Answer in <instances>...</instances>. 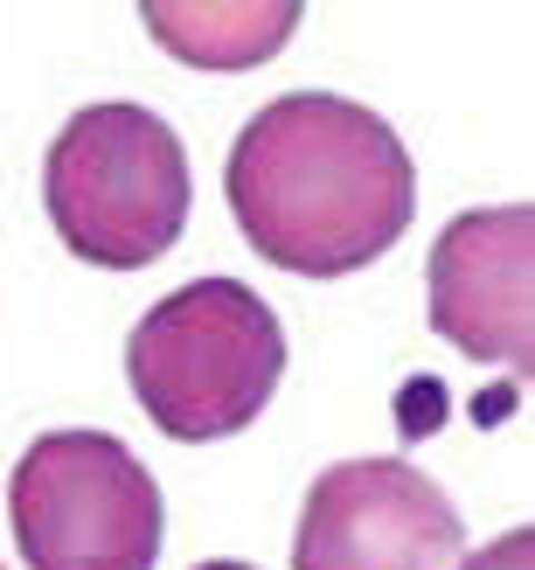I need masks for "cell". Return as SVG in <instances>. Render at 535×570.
Segmentation results:
<instances>
[{
	"label": "cell",
	"instance_id": "obj_1",
	"mask_svg": "<svg viewBox=\"0 0 535 570\" xmlns=\"http://www.w3.org/2000/svg\"><path fill=\"white\" fill-rule=\"evenodd\" d=\"M222 195L265 265L348 278L410 230L417 167L383 111L334 91H286L237 132Z\"/></svg>",
	"mask_w": 535,
	"mask_h": 570
},
{
	"label": "cell",
	"instance_id": "obj_2",
	"mask_svg": "<svg viewBox=\"0 0 535 570\" xmlns=\"http://www.w3.org/2000/svg\"><path fill=\"white\" fill-rule=\"evenodd\" d=\"M126 376L167 439L209 445L265 417L286 376V327L244 278H188L139 313Z\"/></svg>",
	"mask_w": 535,
	"mask_h": 570
},
{
	"label": "cell",
	"instance_id": "obj_3",
	"mask_svg": "<svg viewBox=\"0 0 535 570\" xmlns=\"http://www.w3.org/2000/svg\"><path fill=\"white\" fill-rule=\"evenodd\" d=\"M42 209L63 250L98 272H139L175 250L195 209L188 154L147 105H83L49 139Z\"/></svg>",
	"mask_w": 535,
	"mask_h": 570
},
{
	"label": "cell",
	"instance_id": "obj_4",
	"mask_svg": "<svg viewBox=\"0 0 535 570\" xmlns=\"http://www.w3.org/2000/svg\"><path fill=\"white\" fill-rule=\"evenodd\" d=\"M28 570H153L167 508L153 473L111 432H42L8 480Z\"/></svg>",
	"mask_w": 535,
	"mask_h": 570
},
{
	"label": "cell",
	"instance_id": "obj_5",
	"mask_svg": "<svg viewBox=\"0 0 535 570\" xmlns=\"http://www.w3.org/2000/svg\"><path fill=\"white\" fill-rule=\"evenodd\" d=\"M466 522L432 473L410 460H341L299 508L293 570H459Z\"/></svg>",
	"mask_w": 535,
	"mask_h": 570
},
{
	"label": "cell",
	"instance_id": "obj_6",
	"mask_svg": "<svg viewBox=\"0 0 535 570\" xmlns=\"http://www.w3.org/2000/svg\"><path fill=\"white\" fill-rule=\"evenodd\" d=\"M528 272H535V209L528 203H494V209L453 216L425 265L432 327L459 355L528 376L535 368Z\"/></svg>",
	"mask_w": 535,
	"mask_h": 570
},
{
	"label": "cell",
	"instance_id": "obj_7",
	"mask_svg": "<svg viewBox=\"0 0 535 570\" xmlns=\"http://www.w3.org/2000/svg\"><path fill=\"white\" fill-rule=\"evenodd\" d=\"M147 28L167 42V56H181L195 70H250L278 56V42L299 28V8L293 0H230V8H147Z\"/></svg>",
	"mask_w": 535,
	"mask_h": 570
},
{
	"label": "cell",
	"instance_id": "obj_8",
	"mask_svg": "<svg viewBox=\"0 0 535 570\" xmlns=\"http://www.w3.org/2000/svg\"><path fill=\"white\" fill-rule=\"evenodd\" d=\"M459 570H535V529H508V535H494L487 550H473Z\"/></svg>",
	"mask_w": 535,
	"mask_h": 570
},
{
	"label": "cell",
	"instance_id": "obj_9",
	"mask_svg": "<svg viewBox=\"0 0 535 570\" xmlns=\"http://www.w3.org/2000/svg\"><path fill=\"white\" fill-rule=\"evenodd\" d=\"M195 570H250V563H195Z\"/></svg>",
	"mask_w": 535,
	"mask_h": 570
},
{
	"label": "cell",
	"instance_id": "obj_10",
	"mask_svg": "<svg viewBox=\"0 0 535 570\" xmlns=\"http://www.w3.org/2000/svg\"><path fill=\"white\" fill-rule=\"evenodd\" d=\"M0 570H8V563H0Z\"/></svg>",
	"mask_w": 535,
	"mask_h": 570
}]
</instances>
